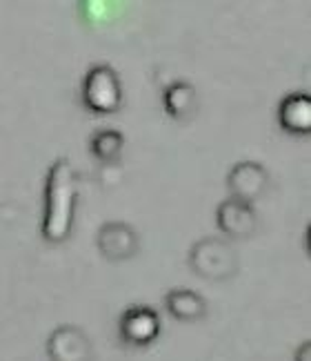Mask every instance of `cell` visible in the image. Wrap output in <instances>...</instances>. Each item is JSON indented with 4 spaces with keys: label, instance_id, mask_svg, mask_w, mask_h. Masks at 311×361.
Returning <instances> with one entry per match:
<instances>
[{
    "label": "cell",
    "instance_id": "cell-13",
    "mask_svg": "<svg viewBox=\"0 0 311 361\" xmlns=\"http://www.w3.org/2000/svg\"><path fill=\"white\" fill-rule=\"evenodd\" d=\"M309 357H311V345H309V341L303 345V348L298 350V355H296V361H309Z\"/></svg>",
    "mask_w": 311,
    "mask_h": 361
},
{
    "label": "cell",
    "instance_id": "cell-3",
    "mask_svg": "<svg viewBox=\"0 0 311 361\" xmlns=\"http://www.w3.org/2000/svg\"><path fill=\"white\" fill-rule=\"evenodd\" d=\"M189 263L198 274L205 276V279L222 281V279H229L236 272L238 255L227 241L209 237L193 245L189 255Z\"/></svg>",
    "mask_w": 311,
    "mask_h": 361
},
{
    "label": "cell",
    "instance_id": "cell-2",
    "mask_svg": "<svg viewBox=\"0 0 311 361\" xmlns=\"http://www.w3.org/2000/svg\"><path fill=\"white\" fill-rule=\"evenodd\" d=\"M82 101L94 114H114L122 105L120 76L109 65H94L82 82Z\"/></svg>",
    "mask_w": 311,
    "mask_h": 361
},
{
    "label": "cell",
    "instance_id": "cell-12",
    "mask_svg": "<svg viewBox=\"0 0 311 361\" xmlns=\"http://www.w3.org/2000/svg\"><path fill=\"white\" fill-rule=\"evenodd\" d=\"M122 145H125V138L120 132L116 130H103V132H96L94 138H91V154L103 161V163H109V161H116L122 152Z\"/></svg>",
    "mask_w": 311,
    "mask_h": 361
},
{
    "label": "cell",
    "instance_id": "cell-7",
    "mask_svg": "<svg viewBox=\"0 0 311 361\" xmlns=\"http://www.w3.org/2000/svg\"><path fill=\"white\" fill-rule=\"evenodd\" d=\"M53 361H91V343L87 335L74 326H61L47 341Z\"/></svg>",
    "mask_w": 311,
    "mask_h": 361
},
{
    "label": "cell",
    "instance_id": "cell-11",
    "mask_svg": "<svg viewBox=\"0 0 311 361\" xmlns=\"http://www.w3.org/2000/svg\"><path fill=\"white\" fill-rule=\"evenodd\" d=\"M165 109L167 114L176 118V121H185L189 118L193 112H196V87L191 82H185V80H176L172 82L167 90H165Z\"/></svg>",
    "mask_w": 311,
    "mask_h": 361
},
{
    "label": "cell",
    "instance_id": "cell-8",
    "mask_svg": "<svg viewBox=\"0 0 311 361\" xmlns=\"http://www.w3.org/2000/svg\"><path fill=\"white\" fill-rule=\"evenodd\" d=\"M98 245L107 259L122 261L129 259L138 250V237L127 224H107L98 232Z\"/></svg>",
    "mask_w": 311,
    "mask_h": 361
},
{
    "label": "cell",
    "instance_id": "cell-9",
    "mask_svg": "<svg viewBox=\"0 0 311 361\" xmlns=\"http://www.w3.org/2000/svg\"><path fill=\"white\" fill-rule=\"evenodd\" d=\"M278 121L285 132L296 134V136H307L311 132V96L289 94L287 99L280 103Z\"/></svg>",
    "mask_w": 311,
    "mask_h": 361
},
{
    "label": "cell",
    "instance_id": "cell-4",
    "mask_svg": "<svg viewBox=\"0 0 311 361\" xmlns=\"http://www.w3.org/2000/svg\"><path fill=\"white\" fill-rule=\"evenodd\" d=\"M120 339L134 348H145L160 332V319L147 305H132L120 317Z\"/></svg>",
    "mask_w": 311,
    "mask_h": 361
},
{
    "label": "cell",
    "instance_id": "cell-1",
    "mask_svg": "<svg viewBox=\"0 0 311 361\" xmlns=\"http://www.w3.org/2000/svg\"><path fill=\"white\" fill-rule=\"evenodd\" d=\"M78 176L69 159H58L49 170L45 192V216H42V239L49 243H63L74 226Z\"/></svg>",
    "mask_w": 311,
    "mask_h": 361
},
{
    "label": "cell",
    "instance_id": "cell-10",
    "mask_svg": "<svg viewBox=\"0 0 311 361\" xmlns=\"http://www.w3.org/2000/svg\"><path fill=\"white\" fill-rule=\"evenodd\" d=\"M165 305L172 317H176L178 322H198L207 314V303L205 299L193 293V290H172L165 297Z\"/></svg>",
    "mask_w": 311,
    "mask_h": 361
},
{
    "label": "cell",
    "instance_id": "cell-5",
    "mask_svg": "<svg viewBox=\"0 0 311 361\" xmlns=\"http://www.w3.org/2000/svg\"><path fill=\"white\" fill-rule=\"evenodd\" d=\"M227 188L231 192V199L251 203L260 199L265 190L269 188V174L260 163L243 161L236 163L231 172L227 174Z\"/></svg>",
    "mask_w": 311,
    "mask_h": 361
},
{
    "label": "cell",
    "instance_id": "cell-6",
    "mask_svg": "<svg viewBox=\"0 0 311 361\" xmlns=\"http://www.w3.org/2000/svg\"><path fill=\"white\" fill-rule=\"evenodd\" d=\"M216 224L218 228L231 239H247L256 232L258 216L253 212L251 203L227 199L218 205L216 210Z\"/></svg>",
    "mask_w": 311,
    "mask_h": 361
}]
</instances>
